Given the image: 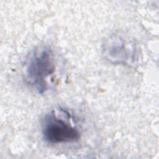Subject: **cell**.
<instances>
[{"instance_id": "cell-1", "label": "cell", "mask_w": 159, "mask_h": 159, "mask_svg": "<svg viewBox=\"0 0 159 159\" xmlns=\"http://www.w3.org/2000/svg\"><path fill=\"white\" fill-rule=\"evenodd\" d=\"M55 71V58L51 50L43 48L35 52L25 68L27 83L38 93H43L48 88L47 80Z\"/></svg>"}, {"instance_id": "cell-2", "label": "cell", "mask_w": 159, "mask_h": 159, "mask_svg": "<svg viewBox=\"0 0 159 159\" xmlns=\"http://www.w3.org/2000/svg\"><path fill=\"white\" fill-rule=\"evenodd\" d=\"M42 135L47 142L52 144L73 142L80 137L76 127L53 111L47 114L43 119Z\"/></svg>"}]
</instances>
